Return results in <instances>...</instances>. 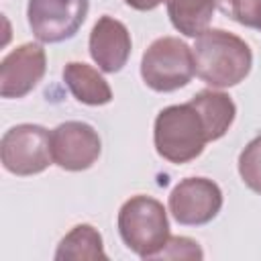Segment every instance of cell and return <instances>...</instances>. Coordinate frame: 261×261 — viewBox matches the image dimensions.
<instances>
[{
    "instance_id": "cell-18",
    "label": "cell",
    "mask_w": 261,
    "mask_h": 261,
    "mask_svg": "<svg viewBox=\"0 0 261 261\" xmlns=\"http://www.w3.org/2000/svg\"><path fill=\"white\" fill-rule=\"evenodd\" d=\"M130 8H135V10H153V8H157L161 2H165V0H124Z\"/></svg>"
},
{
    "instance_id": "cell-12",
    "label": "cell",
    "mask_w": 261,
    "mask_h": 261,
    "mask_svg": "<svg viewBox=\"0 0 261 261\" xmlns=\"http://www.w3.org/2000/svg\"><path fill=\"white\" fill-rule=\"evenodd\" d=\"M190 104L202 116V122L206 126L208 143L222 139L228 133L230 124L234 122L237 106H234L232 98L224 92H218L214 88L212 90H200L192 96Z\"/></svg>"
},
{
    "instance_id": "cell-3",
    "label": "cell",
    "mask_w": 261,
    "mask_h": 261,
    "mask_svg": "<svg viewBox=\"0 0 261 261\" xmlns=\"http://www.w3.org/2000/svg\"><path fill=\"white\" fill-rule=\"evenodd\" d=\"M116 226L122 243L141 259H155L171 237L163 204L143 194L128 198L120 206Z\"/></svg>"
},
{
    "instance_id": "cell-9",
    "label": "cell",
    "mask_w": 261,
    "mask_h": 261,
    "mask_svg": "<svg viewBox=\"0 0 261 261\" xmlns=\"http://www.w3.org/2000/svg\"><path fill=\"white\" fill-rule=\"evenodd\" d=\"M47 71V53L39 43H22L0 63V96H27Z\"/></svg>"
},
{
    "instance_id": "cell-1",
    "label": "cell",
    "mask_w": 261,
    "mask_h": 261,
    "mask_svg": "<svg viewBox=\"0 0 261 261\" xmlns=\"http://www.w3.org/2000/svg\"><path fill=\"white\" fill-rule=\"evenodd\" d=\"M192 51L196 75L218 90L241 84L253 65L251 47L224 29H206L196 37Z\"/></svg>"
},
{
    "instance_id": "cell-5",
    "label": "cell",
    "mask_w": 261,
    "mask_h": 261,
    "mask_svg": "<svg viewBox=\"0 0 261 261\" xmlns=\"http://www.w3.org/2000/svg\"><path fill=\"white\" fill-rule=\"evenodd\" d=\"M0 159L14 175H37L53 163L51 133L41 124L22 122L10 126L0 141Z\"/></svg>"
},
{
    "instance_id": "cell-8",
    "label": "cell",
    "mask_w": 261,
    "mask_h": 261,
    "mask_svg": "<svg viewBox=\"0 0 261 261\" xmlns=\"http://www.w3.org/2000/svg\"><path fill=\"white\" fill-rule=\"evenodd\" d=\"M102 153V141L96 128L82 120H65L51 130L53 163L65 171L90 169Z\"/></svg>"
},
{
    "instance_id": "cell-4",
    "label": "cell",
    "mask_w": 261,
    "mask_h": 261,
    "mask_svg": "<svg viewBox=\"0 0 261 261\" xmlns=\"http://www.w3.org/2000/svg\"><path fill=\"white\" fill-rule=\"evenodd\" d=\"M196 73L194 51L177 37H159L143 53L141 77L155 92H175Z\"/></svg>"
},
{
    "instance_id": "cell-11",
    "label": "cell",
    "mask_w": 261,
    "mask_h": 261,
    "mask_svg": "<svg viewBox=\"0 0 261 261\" xmlns=\"http://www.w3.org/2000/svg\"><path fill=\"white\" fill-rule=\"evenodd\" d=\"M63 82L73 98L88 106H104L112 100V88L104 75L84 61H69L63 67Z\"/></svg>"
},
{
    "instance_id": "cell-15",
    "label": "cell",
    "mask_w": 261,
    "mask_h": 261,
    "mask_svg": "<svg viewBox=\"0 0 261 261\" xmlns=\"http://www.w3.org/2000/svg\"><path fill=\"white\" fill-rule=\"evenodd\" d=\"M239 173L245 186L261 194V135L247 143L239 155Z\"/></svg>"
},
{
    "instance_id": "cell-7",
    "label": "cell",
    "mask_w": 261,
    "mask_h": 261,
    "mask_svg": "<svg viewBox=\"0 0 261 261\" xmlns=\"http://www.w3.org/2000/svg\"><path fill=\"white\" fill-rule=\"evenodd\" d=\"M171 216L184 226H202L222 208V190L208 177H186L173 186L167 200Z\"/></svg>"
},
{
    "instance_id": "cell-17",
    "label": "cell",
    "mask_w": 261,
    "mask_h": 261,
    "mask_svg": "<svg viewBox=\"0 0 261 261\" xmlns=\"http://www.w3.org/2000/svg\"><path fill=\"white\" fill-rule=\"evenodd\" d=\"M204 251L194 239L188 237H169L165 247L157 253L155 259H202Z\"/></svg>"
},
{
    "instance_id": "cell-16",
    "label": "cell",
    "mask_w": 261,
    "mask_h": 261,
    "mask_svg": "<svg viewBox=\"0 0 261 261\" xmlns=\"http://www.w3.org/2000/svg\"><path fill=\"white\" fill-rule=\"evenodd\" d=\"M218 8L234 22L261 31V0H218Z\"/></svg>"
},
{
    "instance_id": "cell-14",
    "label": "cell",
    "mask_w": 261,
    "mask_h": 261,
    "mask_svg": "<svg viewBox=\"0 0 261 261\" xmlns=\"http://www.w3.org/2000/svg\"><path fill=\"white\" fill-rule=\"evenodd\" d=\"M57 261H69V259H108L102 234L92 224H75L57 245V251L53 255Z\"/></svg>"
},
{
    "instance_id": "cell-10",
    "label": "cell",
    "mask_w": 261,
    "mask_h": 261,
    "mask_svg": "<svg viewBox=\"0 0 261 261\" xmlns=\"http://www.w3.org/2000/svg\"><path fill=\"white\" fill-rule=\"evenodd\" d=\"M90 55L100 71L104 73H116L120 71L133 49L130 33L124 22L116 20L114 16H100L90 33Z\"/></svg>"
},
{
    "instance_id": "cell-6",
    "label": "cell",
    "mask_w": 261,
    "mask_h": 261,
    "mask_svg": "<svg viewBox=\"0 0 261 261\" xmlns=\"http://www.w3.org/2000/svg\"><path fill=\"white\" fill-rule=\"evenodd\" d=\"M88 10L90 0H29L27 18L41 43H61L80 31Z\"/></svg>"
},
{
    "instance_id": "cell-13",
    "label": "cell",
    "mask_w": 261,
    "mask_h": 261,
    "mask_svg": "<svg viewBox=\"0 0 261 261\" xmlns=\"http://www.w3.org/2000/svg\"><path fill=\"white\" fill-rule=\"evenodd\" d=\"M165 6L173 29L196 39L208 29L216 0H165Z\"/></svg>"
},
{
    "instance_id": "cell-2",
    "label": "cell",
    "mask_w": 261,
    "mask_h": 261,
    "mask_svg": "<svg viewBox=\"0 0 261 261\" xmlns=\"http://www.w3.org/2000/svg\"><path fill=\"white\" fill-rule=\"evenodd\" d=\"M153 143L159 157L181 165L202 155L208 137L200 112L190 104H171L159 110L153 124Z\"/></svg>"
}]
</instances>
